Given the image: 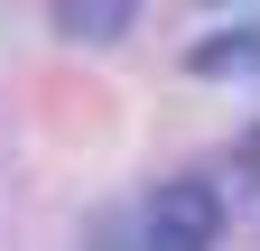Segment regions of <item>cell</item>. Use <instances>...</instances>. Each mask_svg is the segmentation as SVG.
I'll return each instance as SVG.
<instances>
[{
	"label": "cell",
	"instance_id": "obj_1",
	"mask_svg": "<svg viewBox=\"0 0 260 251\" xmlns=\"http://www.w3.org/2000/svg\"><path fill=\"white\" fill-rule=\"evenodd\" d=\"M214 233H223V196L205 177H168L140 205V251H214Z\"/></svg>",
	"mask_w": 260,
	"mask_h": 251
},
{
	"label": "cell",
	"instance_id": "obj_2",
	"mask_svg": "<svg viewBox=\"0 0 260 251\" xmlns=\"http://www.w3.org/2000/svg\"><path fill=\"white\" fill-rule=\"evenodd\" d=\"M56 28H65V38H112V28H130V10H112V0H103V10H75V0H65Z\"/></svg>",
	"mask_w": 260,
	"mask_h": 251
}]
</instances>
